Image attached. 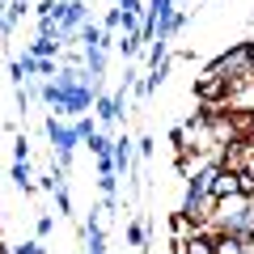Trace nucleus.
I'll list each match as a JSON object with an SVG mask.
<instances>
[{
    "label": "nucleus",
    "instance_id": "14",
    "mask_svg": "<svg viewBox=\"0 0 254 254\" xmlns=\"http://www.w3.org/2000/svg\"><path fill=\"white\" fill-rule=\"evenodd\" d=\"M43 102H51V106H60V85H55V81H47V85H43Z\"/></svg>",
    "mask_w": 254,
    "mask_h": 254
},
{
    "label": "nucleus",
    "instance_id": "15",
    "mask_svg": "<svg viewBox=\"0 0 254 254\" xmlns=\"http://www.w3.org/2000/svg\"><path fill=\"white\" fill-rule=\"evenodd\" d=\"M93 131H98V127H93V119H85V115H81V123H76V136H81V140H89Z\"/></svg>",
    "mask_w": 254,
    "mask_h": 254
},
{
    "label": "nucleus",
    "instance_id": "18",
    "mask_svg": "<svg viewBox=\"0 0 254 254\" xmlns=\"http://www.w3.org/2000/svg\"><path fill=\"white\" fill-rule=\"evenodd\" d=\"M246 51H250V68H254V43H246Z\"/></svg>",
    "mask_w": 254,
    "mask_h": 254
},
{
    "label": "nucleus",
    "instance_id": "8",
    "mask_svg": "<svg viewBox=\"0 0 254 254\" xmlns=\"http://www.w3.org/2000/svg\"><path fill=\"white\" fill-rule=\"evenodd\" d=\"M13 182H17L26 195L34 190V182H30V165H26V161H13Z\"/></svg>",
    "mask_w": 254,
    "mask_h": 254
},
{
    "label": "nucleus",
    "instance_id": "7",
    "mask_svg": "<svg viewBox=\"0 0 254 254\" xmlns=\"http://www.w3.org/2000/svg\"><path fill=\"white\" fill-rule=\"evenodd\" d=\"M60 47L64 43H55V38H34V43H30V55H34V60H51Z\"/></svg>",
    "mask_w": 254,
    "mask_h": 254
},
{
    "label": "nucleus",
    "instance_id": "11",
    "mask_svg": "<svg viewBox=\"0 0 254 254\" xmlns=\"http://www.w3.org/2000/svg\"><path fill=\"white\" fill-rule=\"evenodd\" d=\"M127 242H131V246H144L148 242V229L140 225V220H131V225H127Z\"/></svg>",
    "mask_w": 254,
    "mask_h": 254
},
{
    "label": "nucleus",
    "instance_id": "9",
    "mask_svg": "<svg viewBox=\"0 0 254 254\" xmlns=\"http://www.w3.org/2000/svg\"><path fill=\"white\" fill-rule=\"evenodd\" d=\"M76 34H81V43H85V47H93V43H106V34H102V30L93 26V21H85V26L76 30Z\"/></svg>",
    "mask_w": 254,
    "mask_h": 254
},
{
    "label": "nucleus",
    "instance_id": "5",
    "mask_svg": "<svg viewBox=\"0 0 254 254\" xmlns=\"http://www.w3.org/2000/svg\"><path fill=\"white\" fill-rule=\"evenodd\" d=\"M212 254H250V246H246L237 233H216L212 237Z\"/></svg>",
    "mask_w": 254,
    "mask_h": 254
},
{
    "label": "nucleus",
    "instance_id": "6",
    "mask_svg": "<svg viewBox=\"0 0 254 254\" xmlns=\"http://www.w3.org/2000/svg\"><path fill=\"white\" fill-rule=\"evenodd\" d=\"M93 106H98L102 123H115V119L123 115V93H115V98H110V93H98V102H93Z\"/></svg>",
    "mask_w": 254,
    "mask_h": 254
},
{
    "label": "nucleus",
    "instance_id": "4",
    "mask_svg": "<svg viewBox=\"0 0 254 254\" xmlns=\"http://www.w3.org/2000/svg\"><path fill=\"white\" fill-rule=\"evenodd\" d=\"M131 157H136V148H131V140H115V144H110V161H115V174H127L131 170Z\"/></svg>",
    "mask_w": 254,
    "mask_h": 254
},
{
    "label": "nucleus",
    "instance_id": "20",
    "mask_svg": "<svg viewBox=\"0 0 254 254\" xmlns=\"http://www.w3.org/2000/svg\"><path fill=\"white\" fill-rule=\"evenodd\" d=\"M0 254H9V250H4V242H0Z\"/></svg>",
    "mask_w": 254,
    "mask_h": 254
},
{
    "label": "nucleus",
    "instance_id": "17",
    "mask_svg": "<svg viewBox=\"0 0 254 254\" xmlns=\"http://www.w3.org/2000/svg\"><path fill=\"white\" fill-rule=\"evenodd\" d=\"M17 254H43V246H38V242H21Z\"/></svg>",
    "mask_w": 254,
    "mask_h": 254
},
{
    "label": "nucleus",
    "instance_id": "13",
    "mask_svg": "<svg viewBox=\"0 0 254 254\" xmlns=\"http://www.w3.org/2000/svg\"><path fill=\"white\" fill-rule=\"evenodd\" d=\"M30 157V144H26V136H17L13 140V161H26Z\"/></svg>",
    "mask_w": 254,
    "mask_h": 254
},
{
    "label": "nucleus",
    "instance_id": "1",
    "mask_svg": "<svg viewBox=\"0 0 254 254\" xmlns=\"http://www.w3.org/2000/svg\"><path fill=\"white\" fill-rule=\"evenodd\" d=\"M195 98H199V106H229V81L216 68H208L195 76Z\"/></svg>",
    "mask_w": 254,
    "mask_h": 254
},
{
    "label": "nucleus",
    "instance_id": "19",
    "mask_svg": "<svg viewBox=\"0 0 254 254\" xmlns=\"http://www.w3.org/2000/svg\"><path fill=\"white\" fill-rule=\"evenodd\" d=\"M250 140H254V115H250Z\"/></svg>",
    "mask_w": 254,
    "mask_h": 254
},
{
    "label": "nucleus",
    "instance_id": "3",
    "mask_svg": "<svg viewBox=\"0 0 254 254\" xmlns=\"http://www.w3.org/2000/svg\"><path fill=\"white\" fill-rule=\"evenodd\" d=\"M229 195H242V174L220 165V170H216V182H212V203L229 199Z\"/></svg>",
    "mask_w": 254,
    "mask_h": 254
},
{
    "label": "nucleus",
    "instance_id": "2",
    "mask_svg": "<svg viewBox=\"0 0 254 254\" xmlns=\"http://www.w3.org/2000/svg\"><path fill=\"white\" fill-rule=\"evenodd\" d=\"M47 136H51V144H55V153H60V165H68L72 161V148L81 144V136H76V127H64L60 119H47Z\"/></svg>",
    "mask_w": 254,
    "mask_h": 254
},
{
    "label": "nucleus",
    "instance_id": "12",
    "mask_svg": "<svg viewBox=\"0 0 254 254\" xmlns=\"http://www.w3.org/2000/svg\"><path fill=\"white\" fill-rule=\"evenodd\" d=\"M55 203H60V216H68V212H72V195L64 190V182L55 187Z\"/></svg>",
    "mask_w": 254,
    "mask_h": 254
},
{
    "label": "nucleus",
    "instance_id": "10",
    "mask_svg": "<svg viewBox=\"0 0 254 254\" xmlns=\"http://www.w3.org/2000/svg\"><path fill=\"white\" fill-rule=\"evenodd\" d=\"M85 144H89V148H93V157H98V161H102V157H110V140H106V136H102V131H93V136H89V140H85Z\"/></svg>",
    "mask_w": 254,
    "mask_h": 254
},
{
    "label": "nucleus",
    "instance_id": "16",
    "mask_svg": "<svg viewBox=\"0 0 254 254\" xmlns=\"http://www.w3.org/2000/svg\"><path fill=\"white\" fill-rule=\"evenodd\" d=\"M51 229H55V220H51V216H38V237H47Z\"/></svg>",
    "mask_w": 254,
    "mask_h": 254
}]
</instances>
